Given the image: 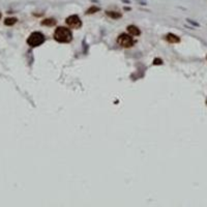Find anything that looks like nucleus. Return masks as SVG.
I'll use <instances>...</instances> for the list:
<instances>
[{"instance_id":"obj_1","label":"nucleus","mask_w":207,"mask_h":207,"mask_svg":"<svg viewBox=\"0 0 207 207\" xmlns=\"http://www.w3.org/2000/svg\"><path fill=\"white\" fill-rule=\"evenodd\" d=\"M54 39L59 43H70L72 39V31L65 27H58L54 32Z\"/></svg>"},{"instance_id":"obj_2","label":"nucleus","mask_w":207,"mask_h":207,"mask_svg":"<svg viewBox=\"0 0 207 207\" xmlns=\"http://www.w3.org/2000/svg\"><path fill=\"white\" fill-rule=\"evenodd\" d=\"M46 39L45 35L41 32H33L29 35L28 39H27V44L31 47V48H35V47L41 46V44H44Z\"/></svg>"},{"instance_id":"obj_3","label":"nucleus","mask_w":207,"mask_h":207,"mask_svg":"<svg viewBox=\"0 0 207 207\" xmlns=\"http://www.w3.org/2000/svg\"><path fill=\"white\" fill-rule=\"evenodd\" d=\"M118 44L120 45L123 48H132L133 46L135 45V41L132 36L129 35L126 33H121L120 35L118 36Z\"/></svg>"},{"instance_id":"obj_4","label":"nucleus","mask_w":207,"mask_h":207,"mask_svg":"<svg viewBox=\"0 0 207 207\" xmlns=\"http://www.w3.org/2000/svg\"><path fill=\"white\" fill-rule=\"evenodd\" d=\"M65 22H66V24L68 26H70V28H80L81 26H82V22H81V19L78 17V16L76 15H72V16H70L68 18H66V20H65Z\"/></svg>"},{"instance_id":"obj_5","label":"nucleus","mask_w":207,"mask_h":207,"mask_svg":"<svg viewBox=\"0 0 207 207\" xmlns=\"http://www.w3.org/2000/svg\"><path fill=\"white\" fill-rule=\"evenodd\" d=\"M127 31H129V33L133 36H138L141 34V31L138 27H136L135 25H129L127 27Z\"/></svg>"},{"instance_id":"obj_6","label":"nucleus","mask_w":207,"mask_h":207,"mask_svg":"<svg viewBox=\"0 0 207 207\" xmlns=\"http://www.w3.org/2000/svg\"><path fill=\"white\" fill-rule=\"evenodd\" d=\"M166 39H167L169 43H171V44H177V43L180 41V39H179L178 36L175 35V34H173V33L167 34V35H166Z\"/></svg>"},{"instance_id":"obj_7","label":"nucleus","mask_w":207,"mask_h":207,"mask_svg":"<svg viewBox=\"0 0 207 207\" xmlns=\"http://www.w3.org/2000/svg\"><path fill=\"white\" fill-rule=\"evenodd\" d=\"M55 24H56V20L55 19H46V20H44L43 22H41V25L44 26H54Z\"/></svg>"},{"instance_id":"obj_8","label":"nucleus","mask_w":207,"mask_h":207,"mask_svg":"<svg viewBox=\"0 0 207 207\" xmlns=\"http://www.w3.org/2000/svg\"><path fill=\"white\" fill-rule=\"evenodd\" d=\"M106 14H107V16L108 17H110V18H112V19H119V18H121V14H119V13H117V12H106Z\"/></svg>"},{"instance_id":"obj_9","label":"nucleus","mask_w":207,"mask_h":207,"mask_svg":"<svg viewBox=\"0 0 207 207\" xmlns=\"http://www.w3.org/2000/svg\"><path fill=\"white\" fill-rule=\"evenodd\" d=\"M17 18H6L4 20V24L6 26H13L17 23Z\"/></svg>"},{"instance_id":"obj_10","label":"nucleus","mask_w":207,"mask_h":207,"mask_svg":"<svg viewBox=\"0 0 207 207\" xmlns=\"http://www.w3.org/2000/svg\"><path fill=\"white\" fill-rule=\"evenodd\" d=\"M98 10H99V7H97V6H95V5H93V6H90V7L88 8L87 12H86V14H87V15H91V14L97 13Z\"/></svg>"},{"instance_id":"obj_11","label":"nucleus","mask_w":207,"mask_h":207,"mask_svg":"<svg viewBox=\"0 0 207 207\" xmlns=\"http://www.w3.org/2000/svg\"><path fill=\"white\" fill-rule=\"evenodd\" d=\"M153 64L154 65H162L163 64V60L160 59V58H155V59L153 60Z\"/></svg>"},{"instance_id":"obj_12","label":"nucleus","mask_w":207,"mask_h":207,"mask_svg":"<svg viewBox=\"0 0 207 207\" xmlns=\"http://www.w3.org/2000/svg\"><path fill=\"white\" fill-rule=\"evenodd\" d=\"M1 17H2V15H1V14H0V19H1Z\"/></svg>"},{"instance_id":"obj_13","label":"nucleus","mask_w":207,"mask_h":207,"mask_svg":"<svg viewBox=\"0 0 207 207\" xmlns=\"http://www.w3.org/2000/svg\"><path fill=\"white\" fill-rule=\"evenodd\" d=\"M206 103H207V101H206Z\"/></svg>"}]
</instances>
